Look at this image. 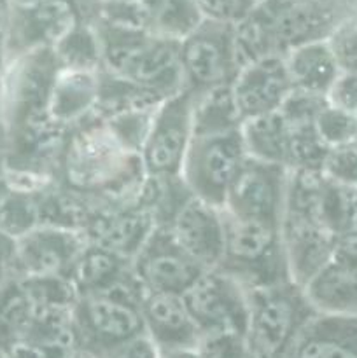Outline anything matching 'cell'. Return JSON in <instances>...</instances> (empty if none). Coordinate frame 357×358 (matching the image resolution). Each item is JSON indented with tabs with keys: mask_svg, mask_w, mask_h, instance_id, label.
Here are the masks:
<instances>
[{
	"mask_svg": "<svg viewBox=\"0 0 357 358\" xmlns=\"http://www.w3.org/2000/svg\"><path fill=\"white\" fill-rule=\"evenodd\" d=\"M147 178L142 156L122 145L94 112L69 129L58 182L97 206L139 198Z\"/></svg>",
	"mask_w": 357,
	"mask_h": 358,
	"instance_id": "6da1fadb",
	"label": "cell"
},
{
	"mask_svg": "<svg viewBox=\"0 0 357 358\" xmlns=\"http://www.w3.org/2000/svg\"><path fill=\"white\" fill-rule=\"evenodd\" d=\"M102 44V66L130 83L168 98L184 90L178 42L146 28L94 23Z\"/></svg>",
	"mask_w": 357,
	"mask_h": 358,
	"instance_id": "7a4b0ae2",
	"label": "cell"
},
{
	"mask_svg": "<svg viewBox=\"0 0 357 358\" xmlns=\"http://www.w3.org/2000/svg\"><path fill=\"white\" fill-rule=\"evenodd\" d=\"M142 296L144 289L132 273L112 289L77 297L72 310L74 348L98 358H114L130 341L146 334Z\"/></svg>",
	"mask_w": 357,
	"mask_h": 358,
	"instance_id": "3957f363",
	"label": "cell"
},
{
	"mask_svg": "<svg viewBox=\"0 0 357 358\" xmlns=\"http://www.w3.org/2000/svg\"><path fill=\"white\" fill-rule=\"evenodd\" d=\"M245 341L254 358H289L317 310L293 280L247 290Z\"/></svg>",
	"mask_w": 357,
	"mask_h": 358,
	"instance_id": "277c9868",
	"label": "cell"
},
{
	"mask_svg": "<svg viewBox=\"0 0 357 358\" xmlns=\"http://www.w3.org/2000/svg\"><path fill=\"white\" fill-rule=\"evenodd\" d=\"M59 69L52 48L31 49L9 58L0 79L7 138L56 122L49 114V98Z\"/></svg>",
	"mask_w": 357,
	"mask_h": 358,
	"instance_id": "5b68a950",
	"label": "cell"
},
{
	"mask_svg": "<svg viewBox=\"0 0 357 358\" xmlns=\"http://www.w3.org/2000/svg\"><path fill=\"white\" fill-rule=\"evenodd\" d=\"M224 215V252L217 268L245 290L290 280L282 243V224Z\"/></svg>",
	"mask_w": 357,
	"mask_h": 358,
	"instance_id": "8992f818",
	"label": "cell"
},
{
	"mask_svg": "<svg viewBox=\"0 0 357 358\" xmlns=\"http://www.w3.org/2000/svg\"><path fill=\"white\" fill-rule=\"evenodd\" d=\"M240 128L212 135H192L181 170L182 180L196 198L220 208L248 157Z\"/></svg>",
	"mask_w": 357,
	"mask_h": 358,
	"instance_id": "52a82bcc",
	"label": "cell"
},
{
	"mask_svg": "<svg viewBox=\"0 0 357 358\" xmlns=\"http://www.w3.org/2000/svg\"><path fill=\"white\" fill-rule=\"evenodd\" d=\"M356 10L357 0H262L255 7L280 55L307 42L328 41Z\"/></svg>",
	"mask_w": 357,
	"mask_h": 358,
	"instance_id": "ba28073f",
	"label": "cell"
},
{
	"mask_svg": "<svg viewBox=\"0 0 357 358\" xmlns=\"http://www.w3.org/2000/svg\"><path fill=\"white\" fill-rule=\"evenodd\" d=\"M184 90L191 93L231 84L240 70L233 23L205 17L178 42Z\"/></svg>",
	"mask_w": 357,
	"mask_h": 358,
	"instance_id": "9c48e42d",
	"label": "cell"
},
{
	"mask_svg": "<svg viewBox=\"0 0 357 358\" xmlns=\"http://www.w3.org/2000/svg\"><path fill=\"white\" fill-rule=\"evenodd\" d=\"M192 140V93L182 90L160 103L142 147L147 175L177 177Z\"/></svg>",
	"mask_w": 357,
	"mask_h": 358,
	"instance_id": "30bf717a",
	"label": "cell"
},
{
	"mask_svg": "<svg viewBox=\"0 0 357 358\" xmlns=\"http://www.w3.org/2000/svg\"><path fill=\"white\" fill-rule=\"evenodd\" d=\"M182 299L200 336L226 331L245 334L247 290L223 269H205Z\"/></svg>",
	"mask_w": 357,
	"mask_h": 358,
	"instance_id": "8fae6325",
	"label": "cell"
},
{
	"mask_svg": "<svg viewBox=\"0 0 357 358\" xmlns=\"http://www.w3.org/2000/svg\"><path fill=\"white\" fill-rule=\"evenodd\" d=\"M168 227H156L132 259V273L144 292L184 294L202 273Z\"/></svg>",
	"mask_w": 357,
	"mask_h": 358,
	"instance_id": "7c38bea8",
	"label": "cell"
},
{
	"mask_svg": "<svg viewBox=\"0 0 357 358\" xmlns=\"http://www.w3.org/2000/svg\"><path fill=\"white\" fill-rule=\"evenodd\" d=\"M289 168L247 157L227 191L223 210L230 215L282 224Z\"/></svg>",
	"mask_w": 357,
	"mask_h": 358,
	"instance_id": "4fadbf2b",
	"label": "cell"
},
{
	"mask_svg": "<svg viewBox=\"0 0 357 358\" xmlns=\"http://www.w3.org/2000/svg\"><path fill=\"white\" fill-rule=\"evenodd\" d=\"M86 243L83 231L37 226L14 240L13 275L69 276Z\"/></svg>",
	"mask_w": 357,
	"mask_h": 358,
	"instance_id": "5bb4252c",
	"label": "cell"
},
{
	"mask_svg": "<svg viewBox=\"0 0 357 358\" xmlns=\"http://www.w3.org/2000/svg\"><path fill=\"white\" fill-rule=\"evenodd\" d=\"M77 23L86 21H83L74 0H42L31 6H13L9 58L31 49L55 48Z\"/></svg>",
	"mask_w": 357,
	"mask_h": 358,
	"instance_id": "9a60e30c",
	"label": "cell"
},
{
	"mask_svg": "<svg viewBox=\"0 0 357 358\" xmlns=\"http://www.w3.org/2000/svg\"><path fill=\"white\" fill-rule=\"evenodd\" d=\"M156 227L153 212L136 198L119 205L97 206L84 236L90 243L108 248L132 261Z\"/></svg>",
	"mask_w": 357,
	"mask_h": 358,
	"instance_id": "2e32d148",
	"label": "cell"
},
{
	"mask_svg": "<svg viewBox=\"0 0 357 358\" xmlns=\"http://www.w3.org/2000/svg\"><path fill=\"white\" fill-rule=\"evenodd\" d=\"M167 227L198 264L205 269L219 266L224 252V215L220 206L192 194Z\"/></svg>",
	"mask_w": 357,
	"mask_h": 358,
	"instance_id": "e0dca14e",
	"label": "cell"
},
{
	"mask_svg": "<svg viewBox=\"0 0 357 358\" xmlns=\"http://www.w3.org/2000/svg\"><path fill=\"white\" fill-rule=\"evenodd\" d=\"M231 90L244 121L279 110L293 91L284 56H268L241 66Z\"/></svg>",
	"mask_w": 357,
	"mask_h": 358,
	"instance_id": "ac0fdd59",
	"label": "cell"
},
{
	"mask_svg": "<svg viewBox=\"0 0 357 358\" xmlns=\"http://www.w3.org/2000/svg\"><path fill=\"white\" fill-rule=\"evenodd\" d=\"M280 229L290 280L304 287L332 261L336 234L318 222L293 213H284Z\"/></svg>",
	"mask_w": 357,
	"mask_h": 358,
	"instance_id": "d6986e66",
	"label": "cell"
},
{
	"mask_svg": "<svg viewBox=\"0 0 357 358\" xmlns=\"http://www.w3.org/2000/svg\"><path fill=\"white\" fill-rule=\"evenodd\" d=\"M140 311L147 336L158 348L198 345L200 332L181 294L144 292Z\"/></svg>",
	"mask_w": 357,
	"mask_h": 358,
	"instance_id": "ffe728a7",
	"label": "cell"
},
{
	"mask_svg": "<svg viewBox=\"0 0 357 358\" xmlns=\"http://www.w3.org/2000/svg\"><path fill=\"white\" fill-rule=\"evenodd\" d=\"M289 358H357V317L317 313Z\"/></svg>",
	"mask_w": 357,
	"mask_h": 358,
	"instance_id": "44dd1931",
	"label": "cell"
},
{
	"mask_svg": "<svg viewBox=\"0 0 357 358\" xmlns=\"http://www.w3.org/2000/svg\"><path fill=\"white\" fill-rule=\"evenodd\" d=\"M97 72L59 69L49 98V114L66 129L94 114L98 98Z\"/></svg>",
	"mask_w": 357,
	"mask_h": 358,
	"instance_id": "7402d4cb",
	"label": "cell"
},
{
	"mask_svg": "<svg viewBox=\"0 0 357 358\" xmlns=\"http://www.w3.org/2000/svg\"><path fill=\"white\" fill-rule=\"evenodd\" d=\"M294 90L326 96L340 76L338 63L328 41L307 42L284 55Z\"/></svg>",
	"mask_w": 357,
	"mask_h": 358,
	"instance_id": "603a6c76",
	"label": "cell"
},
{
	"mask_svg": "<svg viewBox=\"0 0 357 358\" xmlns=\"http://www.w3.org/2000/svg\"><path fill=\"white\" fill-rule=\"evenodd\" d=\"M132 276V261L88 241L69 273L77 294L104 292Z\"/></svg>",
	"mask_w": 357,
	"mask_h": 358,
	"instance_id": "cb8c5ba5",
	"label": "cell"
},
{
	"mask_svg": "<svg viewBox=\"0 0 357 358\" xmlns=\"http://www.w3.org/2000/svg\"><path fill=\"white\" fill-rule=\"evenodd\" d=\"M303 289L317 313L357 317V269L331 261Z\"/></svg>",
	"mask_w": 357,
	"mask_h": 358,
	"instance_id": "d4e9b609",
	"label": "cell"
},
{
	"mask_svg": "<svg viewBox=\"0 0 357 358\" xmlns=\"http://www.w3.org/2000/svg\"><path fill=\"white\" fill-rule=\"evenodd\" d=\"M240 129L248 157L289 168L290 126L282 112L275 110L245 119Z\"/></svg>",
	"mask_w": 357,
	"mask_h": 358,
	"instance_id": "484cf974",
	"label": "cell"
},
{
	"mask_svg": "<svg viewBox=\"0 0 357 358\" xmlns=\"http://www.w3.org/2000/svg\"><path fill=\"white\" fill-rule=\"evenodd\" d=\"M94 208L90 198L55 182L38 192V226L84 233Z\"/></svg>",
	"mask_w": 357,
	"mask_h": 358,
	"instance_id": "4316f807",
	"label": "cell"
},
{
	"mask_svg": "<svg viewBox=\"0 0 357 358\" xmlns=\"http://www.w3.org/2000/svg\"><path fill=\"white\" fill-rule=\"evenodd\" d=\"M241 122L231 84L192 93V135L233 131Z\"/></svg>",
	"mask_w": 357,
	"mask_h": 358,
	"instance_id": "83f0119b",
	"label": "cell"
},
{
	"mask_svg": "<svg viewBox=\"0 0 357 358\" xmlns=\"http://www.w3.org/2000/svg\"><path fill=\"white\" fill-rule=\"evenodd\" d=\"M35 303L20 276L10 275L0 289V353L27 339L34 320Z\"/></svg>",
	"mask_w": 357,
	"mask_h": 358,
	"instance_id": "f1b7e54d",
	"label": "cell"
},
{
	"mask_svg": "<svg viewBox=\"0 0 357 358\" xmlns=\"http://www.w3.org/2000/svg\"><path fill=\"white\" fill-rule=\"evenodd\" d=\"M98 76V98L97 112L100 117L121 114L128 110H144V108H156L163 100L161 94L146 90L142 86L130 83L115 73L108 72L107 69L100 66Z\"/></svg>",
	"mask_w": 357,
	"mask_h": 358,
	"instance_id": "f546056e",
	"label": "cell"
},
{
	"mask_svg": "<svg viewBox=\"0 0 357 358\" xmlns=\"http://www.w3.org/2000/svg\"><path fill=\"white\" fill-rule=\"evenodd\" d=\"M144 7L147 30L177 42L205 20L196 0H144Z\"/></svg>",
	"mask_w": 357,
	"mask_h": 358,
	"instance_id": "4dcf8cb0",
	"label": "cell"
},
{
	"mask_svg": "<svg viewBox=\"0 0 357 358\" xmlns=\"http://www.w3.org/2000/svg\"><path fill=\"white\" fill-rule=\"evenodd\" d=\"M59 66L97 72L102 66V44L93 23H77L52 48Z\"/></svg>",
	"mask_w": 357,
	"mask_h": 358,
	"instance_id": "1f68e13d",
	"label": "cell"
},
{
	"mask_svg": "<svg viewBox=\"0 0 357 358\" xmlns=\"http://www.w3.org/2000/svg\"><path fill=\"white\" fill-rule=\"evenodd\" d=\"M10 185V184H9ZM38 191L13 187L0 205V233L18 240L38 226Z\"/></svg>",
	"mask_w": 357,
	"mask_h": 358,
	"instance_id": "d6a6232c",
	"label": "cell"
},
{
	"mask_svg": "<svg viewBox=\"0 0 357 358\" xmlns=\"http://www.w3.org/2000/svg\"><path fill=\"white\" fill-rule=\"evenodd\" d=\"M289 168L322 170L329 147L322 142L314 122H289Z\"/></svg>",
	"mask_w": 357,
	"mask_h": 358,
	"instance_id": "836d02e7",
	"label": "cell"
},
{
	"mask_svg": "<svg viewBox=\"0 0 357 358\" xmlns=\"http://www.w3.org/2000/svg\"><path fill=\"white\" fill-rule=\"evenodd\" d=\"M315 129L322 142L332 149V147L346 145L356 140L357 135V115L335 107L329 101L322 105L318 114L315 115Z\"/></svg>",
	"mask_w": 357,
	"mask_h": 358,
	"instance_id": "e575fe53",
	"label": "cell"
},
{
	"mask_svg": "<svg viewBox=\"0 0 357 358\" xmlns=\"http://www.w3.org/2000/svg\"><path fill=\"white\" fill-rule=\"evenodd\" d=\"M160 107V105H158ZM156 107V108H158ZM156 108H144V110H128L121 114L102 117L112 135L119 140L125 147H128L133 152H142V147L146 143L147 133H149L150 121L156 112Z\"/></svg>",
	"mask_w": 357,
	"mask_h": 358,
	"instance_id": "d590c367",
	"label": "cell"
},
{
	"mask_svg": "<svg viewBox=\"0 0 357 358\" xmlns=\"http://www.w3.org/2000/svg\"><path fill=\"white\" fill-rule=\"evenodd\" d=\"M340 72L357 73V10L342 21L328 37Z\"/></svg>",
	"mask_w": 357,
	"mask_h": 358,
	"instance_id": "8d00e7d4",
	"label": "cell"
},
{
	"mask_svg": "<svg viewBox=\"0 0 357 358\" xmlns=\"http://www.w3.org/2000/svg\"><path fill=\"white\" fill-rule=\"evenodd\" d=\"M198 348L202 358H248L247 341L244 332H210L200 336Z\"/></svg>",
	"mask_w": 357,
	"mask_h": 358,
	"instance_id": "74e56055",
	"label": "cell"
},
{
	"mask_svg": "<svg viewBox=\"0 0 357 358\" xmlns=\"http://www.w3.org/2000/svg\"><path fill=\"white\" fill-rule=\"evenodd\" d=\"M326 177L345 187L357 189V145L346 143V145L332 147L326 156L324 166H322Z\"/></svg>",
	"mask_w": 357,
	"mask_h": 358,
	"instance_id": "f35d334b",
	"label": "cell"
},
{
	"mask_svg": "<svg viewBox=\"0 0 357 358\" xmlns=\"http://www.w3.org/2000/svg\"><path fill=\"white\" fill-rule=\"evenodd\" d=\"M203 16L210 20L237 23L251 14L262 0H196Z\"/></svg>",
	"mask_w": 357,
	"mask_h": 358,
	"instance_id": "ab89813d",
	"label": "cell"
},
{
	"mask_svg": "<svg viewBox=\"0 0 357 358\" xmlns=\"http://www.w3.org/2000/svg\"><path fill=\"white\" fill-rule=\"evenodd\" d=\"M326 98L335 107L357 115V73L340 72Z\"/></svg>",
	"mask_w": 357,
	"mask_h": 358,
	"instance_id": "60d3db41",
	"label": "cell"
},
{
	"mask_svg": "<svg viewBox=\"0 0 357 358\" xmlns=\"http://www.w3.org/2000/svg\"><path fill=\"white\" fill-rule=\"evenodd\" d=\"M332 261L346 268L357 269V227L343 231L335 238Z\"/></svg>",
	"mask_w": 357,
	"mask_h": 358,
	"instance_id": "b9f144b4",
	"label": "cell"
},
{
	"mask_svg": "<svg viewBox=\"0 0 357 358\" xmlns=\"http://www.w3.org/2000/svg\"><path fill=\"white\" fill-rule=\"evenodd\" d=\"M10 16H13V0H0V79L9 59Z\"/></svg>",
	"mask_w": 357,
	"mask_h": 358,
	"instance_id": "7bdbcfd3",
	"label": "cell"
},
{
	"mask_svg": "<svg viewBox=\"0 0 357 358\" xmlns=\"http://www.w3.org/2000/svg\"><path fill=\"white\" fill-rule=\"evenodd\" d=\"M160 357V348L156 343L146 334L139 336L133 341H130L121 352L114 358H158Z\"/></svg>",
	"mask_w": 357,
	"mask_h": 358,
	"instance_id": "ee69618b",
	"label": "cell"
},
{
	"mask_svg": "<svg viewBox=\"0 0 357 358\" xmlns=\"http://www.w3.org/2000/svg\"><path fill=\"white\" fill-rule=\"evenodd\" d=\"M13 257H14V240L0 233V289L13 275Z\"/></svg>",
	"mask_w": 357,
	"mask_h": 358,
	"instance_id": "f6af8a7d",
	"label": "cell"
},
{
	"mask_svg": "<svg viewBox=\"0 0 357 358\" xmlns=\"http://www.w3.org/2000/svg\"><path fill=\"white\" fill-rule=\"evenodd\" d=\"M158 358H202L196 346H172V348H160Z\"/></svg>",
	"mask_w": 357,
	"mask_h": 358,
	"instance_id": "bcb514c9",
	"label": "cell"
},
{
	"mask_svg": "<svg viewBox=\"0 0 357 358\" xmlns=\"http://www.w3.org/2000/svg\"><path fill=\"white\" fill-rule=\"evenodd\" d=\"M6 157H7V129L4 122L2 107H0V175L6 173Z\"/></svg>",
	"mask_w": 357,
	"mask_h": 358,
	"instance_id": "7dc6e473",
	"label": "cell"
},
{
	"mask_svg": "<svg viewBox=\"0 0 357 358\" xmlns=\"http://www.w3.org/2000/svg\"><path fill=\"white\" fill-rule=\"evenodd\" d=\"M9 187H10L9 180H7L6 173H2V175H0V205H2L4 198H6L7 192H9Z\"/></svg>",
	"mask_w": 357,
	"mask_h": 358,
	"instance_id": "c3c4849f",
	"label": "cell"
},
{
	"mask_svg": "<svg viewBox=\"0 0 357 358\" xmlns=\"http://www.w3.org/2000/svg\"><path fill=\"white\" fill-rule=\"evenodd\" d=\"M63 358H98V357L91 355V353H88V352H83V350H79V348H72Z\"/></svg>",
	"mask_w": 357,
	"mask_h": 358,
	"instance_id": "681fc988",
	"label": "cell"
},
{
	"mask_svg": "<svg viewBox=\"0 0 357 358\" xmlns=\"http://www.w3.org/2000/svg\"><path fill=\"white\" fill-rule=\"evenodd\" d=\"M42 0H13V6H31V3H38Z\"/></svg>",
	"mask_w": 357,
	"mask_h": 358,
	"instance_id": "f907efd6",
	"label": "cell"
},
{
	"mask_svg": "<svg viewBox=\"0 0 357 358\" xmlns=\"http://www.w3.org/2000/svg\"><path fill=\"white\" fill-rule=\"evenodd\" d=\"M354 227H357V191H356V206H354Z\"/></svg>",
	"mask_w": 357,
	"mask_h": 358,
	"instance_id": "816d5d0a",
	"label": "cell"
},
{
	"mask_svg": "<svg viewBox=\"0 0 357 358\" xmlns=\"http://www.w3.org/2000/svg\"><path fill=\"white\" fill-rule=\"evenodd\" d=\"M354 143H356V145H357V135H356V140H354Z\"/></svg>",
	"mask_w": 357,
	"mask_h": 358,
	"instance_id": "f5cc1de1",
	"label": "cell"
},
{
	"mask_svg": "<svg viewBox=\"0 0 357 358\" xmlns=\"http://www.w3.org/2000/svg\"><path fill=\"white\" fill-rule=\"evenodd\" d=\"M0 358H7V357H4V355H2V353H0Z\"/></svg>",
	"mask_w": 357,
	"mask_h": 358,
	"instance_id": "db71d44e",
	"label": "cell"
},
{
	"mask_svg": "<svg viewBox=\"0 0 357 358\" xmlns=\"http://www.w3.org/2000/svg\"><path fill=\"white\" fill-rule=\"evenodd\" d=\"M248 358H254V357H252V355H251V357H248Z\"/></svg>",
	"mask_w": 357,
	"mask_h": 358,
	"instance_id": "11a10c76",
	"label": "cell"
}]
</instances>
